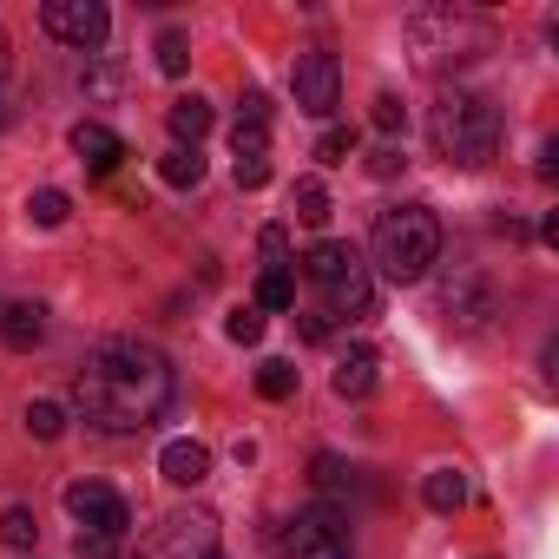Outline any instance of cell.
I'll use <instances>...</instances> for the list:
<instances>
[{
    "instance_id": "2",
    "label": "cell",
    "mask_w": 559,
    "mask_h": 559,
    "mask_svg": "<svg viewBox=\"0 0 559 559\" xmlns=\"http://www.w3.org/2000/svg\"><path fill=\"white\" fill-rule=\"evenodd\" d=\"M408 53L421 73H454V67H474L493 53V21L474 14V8H454V0H435V8H415L408 14Z\"/></svg>"
},
{
    "instance_id": "24",
    "label": "cell",
    "mask_w": 559,
    "mask_h": 559,
    "mask_svg": "<svg viewBox=\"0 0 559 559\" xmlns=\"http://www.w3.org/2000/svg\"><path fill=\"white\" fill-rule=\"evenodd\" d=\"M310 480H317V493H349V487H356V467L336 461V454H317V461H310Z\"/></svg>"
},
{
    "instance_id": "10",
    "label": "cell",
    "mask_w": 559,
    "mask_h": 559,
    "mask_svg": "<svg viewBox=\"0 0 559 559\" xmlns=\"http://www.w3.org/2000/svg\"><path fill=\"white\" fill-rule=\"evenodd\" d=\"M211 539H217V520L211 513H171L152 533L145 559H211Z\"/></svg>"
},
{
    "instance_id": "21",
    "label": "cell",
    "mask_w": 559,
    "mask_h": 559,
    "mask_svg": "<svg viewBox=\"0 0 559 559\" xmlns=\"http://www.w3.org/2000/svg\"><path fill=\"white\" fill-rule=\"evenodd\" d=\"M34 539H40V520H34V507H0V546L27 552Z\"/></svg>"
},
{
    "instance_id": "15",
    "label": "cell",
    "mask_w": 559,
    "mask_h": 559,
    "mask_svg": "<svg viewBox=\"0 0 559 559\" xmlns=\"http://www.w3.org/2000/svg\"><path fill=\"white\" fill-rule=\"evenodd\" d=\"M304 270L317 276V284L330 290V284H343L349 270H362V257H356V243H343V237H323V243H310V257H304Z\"/></svg>"
},
{
    "instance_id": "20",
    "label": "cell",
    "mask_w": 559,
    "mask_h": 559,
    "mask_svg": "<svg viewBox=\"0 0 559 559\" xmlns=\"http://www.w3.org/2000/svg\"><path fill=\"white\" fill-rule=\"evenodd\" d=\"M158 178H165V185H178V191H185V185H198V178H204L198 145H171V152L158 158Z\"/></svg>"
},
{
    "instance_id": "26",
    "label": "cell",
    "mask_w": 559,
    "mask_h": 559,
    "mask_svg": "<svg viewBox=\"0 0 559 559\" xmlns=\"http://www.w3.org/2000/svg\"><path fill=\"white\" fill-rule=\"evenodd\" d=\"M27 428H34V441H60L67 435V408L60 402H27Z\"/></svg>"
},
{
    "instance_id": "35",
    "label": "cell",
    "mask_w": 559,
    "mask_h": 559,
    "mask_svg": "<svg viewBox=\"0 0 559 559\" xmlns=\"http://www.w3.org/2000/svg\"><path fill=\"white\" fill-rule=\"evenodd\" d=\"M284 250H290V230L270 224V230H263V257H284Z\"/></svg>"
},
{
    "instance_id": "7",
    "label": "cell",
    "mask_w": 559,
    "mask_h": 559,
    "mask_svg": "<svg viewBox=\"0 0 559 559\" xmlns=\"http://www.w3.org/2000/svg\"><path fill=\"white\" fill-rule=\"evenodd\" d=\"M435 310H441V323H448V330L474 336V330H487V317H493V284H487L480 270H448V276H441Z\"/></svg>"
},
{
    "instance_id": "8",
    "label": "cell",
    "mask_w": 559,
    "mask_h": 559,
    "mask_svg": "<svg viewBox=\"0 0 559 559\" xmlns=\"http://www.w3.org/2000/svg\"><path fill=\"white\" fill-rule=\"evenodd\" d=\"M40 27H47L53 40L80 47V53H99L106 34H112V14L99 8V0H47V8H40Z\"/></svg>"
},
{
    "instance_id": "16",
    "label": "cell",
    "mask_w": 559,
    "mask_h": 559,
    "mask_svg": "<svg viewBox=\"0 0 559 559\" xmlns=\"http://www.w3.org/2000/svg\"><path fill=\"white\" fill-rule=\"evenodd\" d=\"M40 336H47V310L40 304H8L0 310V343L8 349H40Z\"/></svg>"
},
{
    "instance_id": "22",
    "label": "cell",
    "mask_w": 559,
    "mask_h": 559,
    "mask_svg": "<svg viewBox=\"0 0 559 559\" xmlns=\"http://www.w3.org/2000/svg\"><path fill=\"white\" fill-rule=\"evenodd\" d=\"M257 395H263V402H290V395H297V369L270 356V362L257 369Z\"/></svg>"
},
{
    "instance_id": "14",
    "label": "cell",
    "mask_w": 559,
    "mask_h": 559,
    "mask_svg": "<svg viewBox=\"0 0 559 559\" xmlns=\"http://www.w3.org/2000/svg\"><path fill=\"white\" fill-rule=\"evenodd\" d=\"M376 369H382V362H376V349H362V343H356V349H343V356H336L330 389H336L343 402H362V395L376 389Z\"/></svg>"
},
{
    "instance_id": "36",
    "label": "cell",
    "mask_w": 559,
    "mask_h": 559,
    "mask_svg": "<svg viewBox=\"0 0 559 559\" xmlns=\"http://www.w3.org/2000/svg\"><path fill=\"white\" fill-rule=\"evenodd\" d=\"M395 165H402V152H376V158H369V171H376V178H389Z\"/></svg>"
},
{
    "instance_id": "38",
    "label": "cell",
    "mask_w": 559,
    "mask_h": 559,
    "mask_svg": "<svg viewBox=\"0 0 559 559\" xmlns=\"http://www.w3.org/2000/svg\"><path fill=\"white\" fill-rule=\"evenodd\" d=\"M0 126H8V106H0Z\"/></svg>"
},
{
    "instance_id": "4",
    "label": "cell",
    "mask_w": 559,
    "mask_h": 559,
    "mask_svg": "<svg viewBox=\"0 0 559 559\" xmlns=\"http://www.w3.org/2000/svg\"><path fill=\"white\" fill-rule=\"evenodd\" d=\"M428 139L448 165H487L500 152V112L480 93H441L428 106Z\"/></svg>"
},
{
    "instance_id": "17",
    "label": "cell",
    "mask_w": 559,
    "mask_h": 559,
    "mask_svg": "<svg viewBox=\"0 0 559 559\" xmlns=\"http://www.w3.org/2000/svg\"><path fill=\"white\" fill-rule=\"evenodd\" d=\"M421 500H428L435 513H454V507H467V474H461V467H435V474L421 480Z\"/></svg>"
},
{
    "instance_id": "5",
    "label": "cell",
    "mask_w": 559,
    "mask_h": 559,
    "mask_svg": "<svg viewBox=\"0 0 559 559\" xmlns=\"http://www.w3.org/2000/svg\"><path fill=\"white\" fill-rule=\"evenodd\" d=\"M284 559H356V546H349V526H343V513L336 507H304L290 526H284Z\"/></svg>"
},
{
    "instance_id": "11",
    "label": "cell",
    "mask_w": 559,
    "mask_h": 559,
    "mask_svg": "<svg viewBox=\"0 0 559 559\" xmlns=\"http://www.w3.org/2000/svg\"><path fill=\"white\" fill-rule=\"evenodd\" d=\"M73 152L86 158V171L112 178V171H119V158H126V139H119L112 126H99V119H80V126H73Z\"/></svg>"
},
{
    "instance_id": "31",
    "label": "cell",
    "mask_w": 559,
    "mask_h": 559,
    "mask_svg": "<svg viewBox=\"0 0 559 559\" xmlns=\"http://www.w3.org/2000/svg\"><path fill=\"white\" fill-rule=\"evenodd\" d=\"M402 126H408L402 99H395V93H382V99H376V132H402Z\"/></svg>"
},
{
    "instance_id": "27",
    "label": "cell",
    "mask_w": 559,
    "mask_h": 559,
    "mask_svg": "<svg viewBox=\"0 0 559 559\" xmlns=\"http://www.w3.org/2000/svg\"><path fill=\"white\" fill-rule=\"evenodd\" d=\"M185 67H191V40H185L178 27H165V34H158V73H171V80H178Z\"/></svg>"
},
{
    "instance_id": "1",
    "label": "cell",
    "mask_w": 559,
    "mask_h": 559,
    "mask_svg": "<svg viewBox=\"0 0 559 559\" xmlns=\"http://www.w3.org/2000/svg\"><path fill=\"white\" fill-rule=\"evenodd\" d=\"M178 395V369L165 349L139 343V336H119V343H99L93 362L80 369V415L99 428V435H139L152 428Z\"/></svg>"
},
{
    "instance_id": "19",
    "label": "cell",
    "mask_w": 559,
    "mask_h": 559,
    "mask_svg": "<svg viewBox=\"0 0 559 559\" xmlns=\"http://www.w3.org/2000/svg\"><path fill=\"white\" fill-rule=\"evenodd\" d=\"M290 304H297L290 270H284V263H270V270L257 276V310H290Z\"/></svg>"
},
{
    "instance_id": "18",
    "label": "cell",
    "mask_w": 559,
    "mask_h": 559,
    "mask_svg": "<svg viewBox=\"0 0 559 559\" xmlns=\"http://www.w3.org/2000/svg\"><path fill=\"white\" fill-rule=\"evenodd\" d=\"M171 132H178V145H198L204 132H211V106L191 93V99H171Z\"/></svg>"
},
{
    "instance_id": "3",
    "label": "cell",
    "mask_w": 559,
    "mask_h": 559,
    "mask_svg": "<svg viewBox=\"0 0 559 559\" xmlns=\"http://www.w3.org/2000/svg\"><path fill=\"white\" fill-rule=\"evenodd\" d=\"M369 250H376V270L389 284H421L441 263V217L428 204H389L369 230Z\"/></svg>"
},
{
    "instance_id": "25",
    "label": "cell",
    "mask_w": 559,
    "mask_h": 559,
    "mask_svg": "<svg viewBox=\"0 0 559 559\" xmlns=\"http://www.w3.org/2000/svg\"><path fill=\"white\" fill-rule=\"evenodd\" d=\"M27 217H34L40 230H53V224H67V191H53V185H40V191L27 198Z\"/></svg>"
},
{
    "instance_id": "30",
    "label": "cell",
    "mask_w": 559,
    "mask_h": 559,
    "mask_svg": "<svg viewBox=\"0 0 559 559\" xmlns=\"http://www.w3.org/2000/svg\"><path fill=\"white\" fill-rule=\"evenodd\" d=\"M224 336L250 349V343H263V317H257V310H230V323H224Z\"/></svg>"
},
{
    "instance_id": "37",
    "label": "cell",
    "mask_w": 559,
    "mask_h": 559,
    "mask_svg": "<svg viewBox=\"0 0 559 559\" xmlns=\"http://www.w3.org/2000/svg\"><path fill=\"white\" fill-rule=\"evenodd\" d=\"M8 67H14V40H8V27H0V80H8Z\"/></svg>"
},
{
    "instance_id": "9",
    "label": "cell",
    "mask_w": 559,
    "mask_h": 559,
    "mask_svg": "<svg viewBox=\"0 0 559 559\" xmlns=\"http://www.w3.org/2000/svg\"><path fill=\"white\" fill-rule=\"evenodd\" d=\"M67 513L80 520V533H106V539H126V526H132L126 493L106 487V480H73L67 487Z\"/></svg>"
},
{
    "instance_id": "29",
    "label": "cell",
    "mask_w": 559,
    "mask_h": 559,
    "mask_svg": "<svg viewBox=\"0 0 559 559\" xmlns=\"http://www.w3.org/2000/svg\"><path fill=\"white\" fill-rule=\"evenodd\" d=\"M349 152H356V132H349V126H330V132L317 139V158H323V165H343Z\"/></svg>"
},
{
    "instance_id": "23",
    "label": "cell",
    "mask_w": 559,
    "mask_h": 559,
    "mask_svg": "<svg viewBox=\"0 0 559 559\" xmlns=\"http://www.w3.org/2000/svg\"><path fill=\"white\" fill-rule=\"evenodd\" d=\"M290 204H297V224H310V230H317V224H330V191H323V178H304Z\"/></svg>"
},
{
    "instance_id": "34",
    "label": "cell",
    "mask_w": 559,
    "mask_h": 559,
    "mask_svg": "<svg viewBox=\"0 0 559 559\" xmlns=\"http://www.w3.org/2000/svg\"><path fill=\"white\" fill-rule=\"evenodd\" d=\"M304 336H310V343H330V336H336V323L317 310V317H304Z\"/></svg>"
},
{
    "instance_id": "13",
    "label": "cell",
    "mask_w": 559,
    "mask_h": 559,
    "mask_svg": "<svg viewBox=\"0 0 559 559\" xmlns=\"http://www.w3.org/2000/svg\"><path fill=\"white\" fill-rule=\"evenodd\" d=\"M158 474H165L171 487H198V480L211 474V448H204V441H165V448H158Z\"/></svg>"
},
{
    "instance_id": "32",
    "label": "cell",
    "mask_w": 559,
    "mask_h": 559,
    "mask_svg": "<svg viewBox=\"0 0 559 559\" xmlns=\"http://www.w3.org/2000/svg\"><path fill=\"white\" fill-rule=\"evenodd\" d=\"M237 185H243V191H263V185H270V158H243V165H237Z\"/></svg>"
},
{
    "instance_id": "33",
    "label": "cell",
    "mask_w": 559,
    "mask_h": 559,
    "mask_svg": "<svg viewBox=\"0 0 559 559\" xmlns=\"http://www.w3.org/2000/svg\"><path fill=\"white\" fill-rule=\"evenodd\" d=\"M112 546L119 539H106V533H80V559H112Z\"/></svg>"
},
{
    "instance_id": "12",
    "label": "cell",
    "mask_w": 559,
    "mask_h": 559,
    "mask_svg": "<svg viewBox=\"0 0 559 559\" xmlns=\"http://www.w3.org/2000/svg\"><path fill=\"white\" fill-rule=\"evenodd\" d=\"M330 323H362V317H376V276H369V263L362 270H349L343 284H330V310H323Z\"/></svg>"
},
{
    "instance_id": "6",
    "label": "cell",
    "mask_w": 559,
    "mask_h": 559,
    "mask_svg": "<svg viewBox=\"0 0 559 559\" xmlns=\"http://www.w3.org/2000/svg\"><path fill=\"white\" fill-rule=\"evenodd\" d=\"M290 93H297V112L330 119L343 106V67H336V53L330 47H304L297 67H290Z\"/></svg>"
},
{
    "instance_id": "28",
    "label": "cell",
    "mask_w": 559,
    "mask_h": 559,
    "mask_svg": "<svg viewBox=\"0 0 559 559\" xmlns=\"http://www.w3.org/2000/svg\"><path fill=\"white\" fill-rule=\"evenodd\" d=\"M230 152H237V165L243 158H270V126H237L230 132Z\"/></svg>"
}]
</instances>
